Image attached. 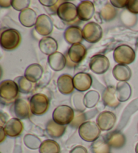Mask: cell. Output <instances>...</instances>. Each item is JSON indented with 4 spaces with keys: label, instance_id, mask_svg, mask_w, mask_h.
Here are the masks:
<instances>
[{
    "label": "cell",
    "instance_id": "cell-1",
    "mask_svg": "<svg viewBox=\"0 0 138 153\" xmlns=\"http://www.w3.org/2000/svg\"><path fill=\"white\" fill-rule=\"evenodd\" d=\"M18 84L15 81L6 80L2 81L0 84V97L1 102L6 105L12 104L17 100L18 97Z\"/></svg>",
    "mask_w": 138,
    "mask_h": 153
},
{
    "label": "cell",
    "instance_id": "cell-2",
    "mask_svg": "<svg viewBox=\"0 0 138 153\" xmlns=\"http://www.w3.org/2000/svg\"><path fill=\"white\" fill-rule=\"evenodd\" d=\"M57 14L63 22L68 25L78 23L79 19L78 14V7L71 2L64 1L61 4L57 10Z\"/></svg>",
    "mask_w": 138,
    "mask_h": 153
},
{
    "label": "cell",
    "instance_id": "cell-3",
    "mask_svg": "<svg viewBox=\"0 0 138 153\" xmlns=\"http://www.w3.org/2000/svg\"><path fill=\"white\" fill-rule=\"evenodd\" d=\"M21 39L20 33L17 30L9 28L1 33L0 43L4 49L6 51H12L20 45Z\"/></svg>",
    "mask_w": 138,
    "mask_h": 153
},
{
    "label": "cell",
    "instance_id": "cell-4",
    "mask_svg": "<svg viewBox=\"0 0 138 153\" xmlns=\"http://www.w3.org/2000/svg\"><path fill=\"white\" fill-rule=\"evenodd\" d=\"M78 130L79 135L82 140L88 142H94L99 138L100 135V128L97 123L94 121H88L84 122Z\"/></svg>",
    "mask_w": 138,
    "mask_h": 153
},
{
    "label": "cell",
    "instance_id": "cell-5",
    "mask_svg": "<svg viewBox=\"0 0 138 153\" xmlns=\"http://www.w3.org/2000/svg\"><path fill=\"white\" fill-rule=\"evenodd\" d=\"M29 103L32 113L34 115L40 116L44 115L48 111L50 101L45 94L38 93L31 97Z\"/></svg>",
    "mask_w": 138,
    "mask_h": 153
},
{
    "label": "cell",
    "instance_id": "cell-6",
    "mask_svg": "<svg viewBox=\"0 0 138 153\" xmlns=\"http://www.w3.org/2000/svg\"><path fill=\"white\" fill-rule=\"evenodd\" d=\"M75 111L68 105H59L53 113V120L62 126H66L72 122Z\"/></svg>",
    "mask_w": 138,
    "mask_h": 153
},
{
    "label": "cell",
    "instance_id": "cell-7",
    "mask_svg": "<svg viewBox=\"0 0 138 153\" xmlns=\"http://www.w3.org/2000/svg\"><path fill=\"white\" fill-rule=\"evenodd\" d=\"M113 57L119 64H131L135 59V52L130 46L122 45L115 49Z\"/></svg>",
    "mask_w": 138,
    "mask_h": 153
},
{
    "label": "cell",
    "instance_id": "cell-8",
    "mask_svg": "<svg viewBox=\"0 0 138 153\" xmlns=\"http://www.w3.org/2000/svg\"><path fill=\"white\" fill-rule=\"evenodd\" d=\"M83 39L90 43L99 42L102 37L103 31L99 24L91 22L86 24L82 29Z\"/></svg>",
    "mask_w": 138,
    "mask_h": 153
},
{
    "label": "cell",
    "instance_id": "cell-9",
    "mask_svg": "<svg viewBox=\"0 0 138 153\" xmlns=\"http://www.w3.org/2000/svg\"><path fill=\"white\" fill-rule=\"evenodd\" d=\"M89 66L92 72L96 74H102L108 70L110 62L105 55H96L90 59Z\"/></svg>",
    "mask_w": 138,
    "mask_h": 153
},
{
    "label": "cell",
    "instance_id": "cell-10",
    "mask_svg": "<svg viewBox=\"0 0 138 153\" xmlns=\"http://www.w3.org/2000/svg\"><path fill=\"white\" fill-rule=\"evenodd\" d=\"M87 55V50L84 45L77 43L72 45L68 51V59L73 65L81 63Z\"/></svg>",
    "mask_w": 138,
    "mask_h": 153
},
{
    "label": "cell",
    "instance_id": "cell-11",
    "mask_svg": "<svg viewBox=\"0 0 138 153\" xmlns=\"http://www.w3.org/2000/svg\"><path fill=\"white\" fill-rule=\"evenodd\" d=\"M35 29L36 32L42 36H48L53 30V24L49 16L41 14L37 18Z\"/></svg>",
    "mask_w": 138,
    "mask_h": 153
},
{
    "label": "cell",
    "instance_id": "cell-12",
    "mask_svg": "<svg viewBox=\"0 0 138 153\" xmlns=\"http://www.w3.org/2000/svg\"><path fill=\"white\" fill-rule=\"evenodd\" d=\"M116 117L113 112L105 111L100 113L96 119V123L100 130L109 131L116 123Z\"/></svg>",
    "mask_w": 138,
    "mask_h": 153
},
{
    "label": "cell",
    "instance_id": "cell-13",
    "mask_svg": "<svg viewBox=\"0 0 138 153\" xmlns=\"http://www.w3.org/2000/svg\"><path fill=\"white\" fill-rule=\"evenodd\" d=\"M74 88L77 91L84 92L90 89L92 84V78L89 74L79 72L73 78Z\"/></svg>",
    "mask_w": 138,
    "mask_h": 153
},
{
    "label": "cell",
    "instance_id": "cell-14",
    "mask_svg": "<svg viewBox=\"0 0 138 153\" xmlns=\"http://www.w3.org/2000/svg\"><path fill=\"white\" fill-rule=\"evenodd\" d=\"M14 112L16 118L20 120L30 118L33 113L31 112L30 103L25 99H18L14 103Z\"/></svg>",
    "mask_w": 138,
    "mask_h": 153
},
{
    "label": "cell",
    "instance_id": "cell-15",
    "mask_svg": "<svg viewBox=\"0 0 138 153\" xmlns=\"http://www.w3.org/2000/svg\"><path fill=\"white\" fill-rule=\"evenodd\" d=\"M4 130L6 135L12 138L19 136L24 130L23 123L18 118H12L4 125Z\"/></svg>",
    "mask_w": 138,
    "mask_h": 153
},
{
    "label": "cell",
    "instance_id": "cell-16",
    "mask_svg": "<svg viewBox=\"0 0 138 153\" xmlns=\"http://www.w3.org/2000/svg\"><path fill=\"white\" fill-rule=\"evenodd\" d=\"M105 139L110 147L115 149H122L126 142V138L124 134L117 130L108 133Z\"/></svg>",
    "mask_w": 138,
    "mask_h": 153
},
{
    "label": "cell",
    "instance_id": "cell-17",
    "mask_svg": "<svg viewBox=\"0 0 138 153\" xmlns=\"http://www.w3.org/2000/svg\"><path fill=\"white\" fill-rule=\"evenodd\" d=\"M94 12V6L92 1H82L78 6V14L79 20H90L93 17Z\"/></svg>",
    "mask_w": 138,
    "mask_h": 153
},
{
    "label": "cell",
    "instance_id": "cell-18",
    "mask_svg": "<svg viewBox=\"0 0 138 153\" xmlns=\"http://www.w3.org/2000/svg\"><path fill=\"white\" fill-rule=\"evenodd\" d=\"M64 38L65 41L70 44L80 43L83 40L82 30L78 26H69L65 31Z\"/></svg>",
    "mask_w": 138,
    "mask_h": 153
},
{
    "label": "cell",
    "instance_id": "cell-19",
    "mask_svg": "<svg viewBox=\"0 0 138 153\" xmlns=\"http://www.w3.org/2000/svg\"><path fill=\"white\" fill-rule=\"evenodd\" d=\"M102 101L106 106L111 108H116L120 105L115 87L109 86L105 88L102 93Z\"/></svg>",
    "mask_w": 138,
    "mask_h": 153
},
{
    "label": "cell",
    "instance_id": "cell-20",
    "mask_svg": "<svg viewBox=\"0 0 138 153\" xmlns=\"http://www.w3.org/2000/svg\"><path fill=\"white\" fill-rule=\"evenodd\" d=\"M57 87L61 93L65 95L73 93L74 85L73 78L68 74L60 76L57 80Z\"/></svg>",
    "mask_w": 138,
    "mask_h": 153
},
{
    "label": "cell",
    "instance_id": "cell-21",
    "mask_svg": "<svg viewBox=\"0 0 138 153\" xmlns=\"http://www.w3.org/2000/svg\"><path fill=\"white\" fill-rule=\"evenodd\" d=\"M39 49L42 53L47 55H51L57 52L58 44L57 41L51 36H45L39 42Z\"/></svg>",
    "mask_w": 138,
    "mask_h": 153
},
{
    "label": "cell",
    "instance_id": "cell-22",
    "mask_svg": "<svg viewBox=\"0 0 138 153\" xmlns=\"http://www.w3.org/2000/svg\"><path fill=\"white\" fill-rule=\"evenodd\" d=\"M67 59L64 55L60 52H55L49 55L48 64L52 70L54 71H61L63 70L67 64Z\"/></svg>",
    "mask_w": 138,
    "mask_h": 153
},
{
    "label": "cell",
    "instance_id": "cell-23",
    "mask_svg": "<svg viewBox=\"0 0 138 153\" xmlns=\"http://www.w3.org/2000/svg\"><path fill=\"white\" fill-rule=\"evenodd\" d=\"M37 18L38 16L36 12L29 7L20 12L19 14L20 22L25 27H32L35 26Z\"/></svg>",
    "mask_w": 138,
    "mask_h": 153
},
{
    "label": "cell",
    "instance_id": "cell-24",
    "mask_svg": "<svg viewBox=\"0 0 138 153\" xmlns=\"http://www.w3.org/2000/svg\"><path fill=\"white\" fill-rule=\"evenodd\" d=\"M43 74V68L40 64H33L27 67L25 72L24 77L31 82L35 83L41 78Z\"/></svg>",
    "mask_w": 138,
    "mask_h": 153
},
{
    "label": "cell",
    "instance_id": "cell-25",
    "mask_svg": "<svg viewBox=\"0 0 138 153\" xmlns=\"http://www.w3.org/2000/svg\"><path fill=\"white\" fill-rule=\"evenodd\" d=\"M131 70L124 64H117L114 67L113 74L116 80L121 82H126L130 80L131 77Z\"/></svg>",
    "mask_w": 138,
    "mask_h": 153
},
{
    "label": "cell",
    "instance_id": "cell-26",
    "mask_svg": "<svg viewBox=\"0 0 138 153\" xmlns=\"http://www.w3.org/2000/svg\"><path fill=\"white\" fill-rule=\"evenodd\" d=\"M65 130V126L58 124L53 120H50L46 126L47 134L53 138H59L62 137L64 134Z\"/></svg>",
    "mask_w": 138,
    "mask_h": 153
},
{
    "label": "cell",
    "instance_id": "cell-27",
    "mask_svg": "<svg viewBox=\"0 0 138 153\" xmlns=\"http://www.w3.org/2000/svg\"><path fill=\"white\" fill-rule=\"evenodd\" d=\"M116 95L120 102L126 101L131 94V88L129 84L126 82H121L116 86Z\"/></svg>",
    "mask_w": 138,
    "mask_h": 153
},
{
    "label": "cell",
    "instance_id": "cell-28",
    "mask_svg": "<svg viewBox=\"0 0 138 153\" xmlns=\"http://www.w3.org/2000/svg\"><path fill=\"white\" fill-rule=\"evenodd\" d=\"M40 153H59V144L53 140H46L42 142L39 147Z\"/></svg>",
    "mask_w": 138,
    "mask_h": 153
},
{
    "label": "cell",
    "instance_id": "cell-29",
    "mask_svg": "<svg viewBox=\"0 0 138 153\" xmlns=\"http://www.w3.org/2000/svg\"><path fill=\"white\" fill-rule=\"evenodd\" d=\"M116 10L111 4H106L100 10V16L105 21L113 20L116 16Z\"/></svg>",
    "mask_w": 138,
    "mask_h": 153
},
{
    "label": "cell",
    "instance_id": "cell-30",
    "mask_svg": "<svg viewBox=\"0 0 138 153\" xmlns=\"http://www.w3.org/2000/svg\"><path fill=\"white\" fill-rule=\"evenodd\" d=\"M93 153H109L111 147L104 138H99L92 144Z\"/></svg>",
    "mask_w": 138,
    "mask_h": 153
},
{
    "label": "cell",
    "instance_id": "cell-31",
    "mask_svg": "<svg viewBox=\"0 0 138 153\" xmlns=\"http://www.w3.org/2000/svg\"><path fill=\"white\" fill-rule=\"evenodd\" d=\"M19 91L22 93L28 94L32 92L33 89V83L26 79L24 76H21L16 78Z\"/></svg>",
    "mask_w": 138,
    "mask_h": 153
},
{
    "label": "cell",
    "instance_id": "cell-32",
    "mask_svg": "<svg viewBox=\"0 0 138 153\" xmlns=\"http://www.w3.org/2000/svg\"><path fill=\"white\" fill-rule=\"evenodd\" d=\"M99 99V94L96 91H90L84 97V104L88 107H92L97 103Z\"/></svg>",
    "mask_w": 138,
    "mask_h": 153
},
{
    "label": "cell",
    "instance_id": "cell-33",
    "mask_svg": "<svg viewBox=\"0 0 138 153\" xmlns=\"http://www.w3.org/2000/svg\"><path fill=\"white\" fill-rule=\"evenodd\" d=\"M86 115L83 112L80 111H76L74 118L72 122L70 123V126L73 128H79L84 122H86Z\"/></svg>",
    "mask_w": 138,
    "mask_h": 153
},
{
    "label": "cell",
    "instance_id": "cell-34",
    "mask_svg": "<svg viewBox=\"0 0 138 153\" xmlns=\"http://www.w3.org/2000/svg\"><path fill=\"white\" fill-rule=\"evenodd\" d=\"M121 20L126 26H133L136 24L137 18L135 14H131L127 10V11H125L122 13Z\"/></svg>",
    "mask_w": 138,
    "mask_h": 153
},
{
    "label": "cell",
    "instance_id": "cell-35",
    "mask_svg": "<svg viewBox=\"0 0 138 153\" xmlns=\"http://www.w3.org/2000/svg\"><path fill=\"white\" fill-rule=\"evenodd\" d=\"M30 5V1L27 0H22V1H18V0H14L12 2V6L14 7L16 10L18 11H23L26 9L28 8Z\"/></svg>",
    "mask_w": 138,
    "mask_h": 153
},
{
    "label": "cell",
    "instance_id": "cell-36",
    "mask_svg": "<svg viewBox=\"0 0 138 153\" xmlns=\"http://www.w3.org/2000/svg\"><path fill=\"white\" fill-rule=\"evenodd\" d=\"M61 1H40V3H41L42 5L43 6L50 7L52 11L53 12H57V10L59 8V7L61 4L59 3H61Z\"/></svg>",
    "mask_w": 138,
    "mask_h": 153
},
{
    "label": "cell",
    "instance_id": "cell-37",
    "mask_svg": "<svg viewBox=\"0 0 138 153\" xmlns=\"http://www.w3.org/2000/svg\"><path fill=\"white\" fill-rule=\"evenodd\" d=\"M127 10L133 14H138V0L128 1L127 5Z\"/></svg>",
    "mask_w": 138,
    "mask_h": 153
},
{
    "label": "cell",
    "instance_id": "cell-38",
    "mask_svg": "<svg viewBox=\"0 0 138 153\" xmlns=\"http://www.w3.org/2000/svg\"><path fill=\"white\" fill-rule=\"evenodd\" d=\"M111 4L113 5L114 7H117V8H123L125 7H127V5L128 4V1L126 0H123V1H117V0H111Z\"/></svg>",
    "mask_w": 138,
    "mask_h": 153
},
{
    "label": "cell",
    "instance_id": "cell-39",
    "mask_svg": "<svg viewBox=\"0 0 138 153\" xmlns=\"http://www.w3.org/2000/svg\"><path fill=\"white\" fill-rule=\"evenodd\" d=\"M70 153H88L87 149L82 146H77L71 150Z\"/></svg>",
    "mask_w": 138,
    "mask_h": 153
},
{
    "label": "cell",
    "instance_id": "cell-40",
    "mask_svg": "<svg viewBox=\"0 0 138 153\" xmlns=\"http://www.w3.org/2000/svg\"><path fill=\"white\" fill-rule=\"evenodd\" d=\"M6 133L4 130V127L1 126V128H0V142L1 143L3 142L4 140L6 138Z\"/></svg>",
    "mask_w": 138,
    "mask_h": 153
},
{
    "label": "cell",
    "instance_id": "cell-41",
    "mask_svg": "<svg viewBox=\"0 0 138 153\" xmlns=\"http://www.w3.org/2000/svg\"><path fill=\"white\" fill-rule=\"evenodd\" d=\"M12 1H10V0H8V1H2V0H1L0 1V6L7 8V7H9L12 6Z\"/></svg>",
    "mask_w": 138,
    "mask_h": 153
},
{
    "label": "cell",
    "instance_id": "cell-42",
    "mask_svg": "<svg viewBox=\"0 0 138 153\" xmlns=\"http://www.w3.org/2000/svg\"><path fill=\"white\" fill-rule=\"evenodd\" d=\"M135 152L138 153V143L137 144L136 146H135Z\"/></svg>",
    "mask_w": 138,
    "mask_h": 153
},
{
    "label": "cell",
    "instance_id": "cell-43",
    "mask_svg": "<svg viewBox=\"0 0 138 153\" xmlns=\"http://www.w3.org/2000/svg\"><path fill=\"white\" fill-rule=\"evenodd\" d=\"M137 46L138 47V39H137Z\"/></svg>",
    "mask_w": 138,
    "mask_h": 153
}]
</instances>
